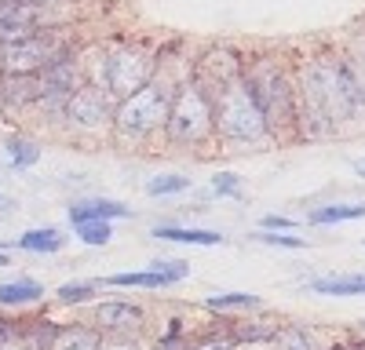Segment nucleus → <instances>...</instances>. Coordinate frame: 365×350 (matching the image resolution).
<instances>
[{"label": "nucleus", "instance_id": "nucleus-29", "mask_svg": "<svg viewBox=\"0 0 365 350\" xmlns=\"http://www.w3.org/2000/svg\"><path fill=\"white\" fill-rule=\"evenodd\" d=\"M99 350H139V343H135V339H128V336H110Z\"/></svg>", "mask_w": 365, "mask_h": 350}, {"label": "nucleus", "instance_id": "nucleus-22", "mask_svg": "<svg viewBox=\"0 0 365 350\" xmlns=\"http://www.w3.org/2000/svg\"><path fill=\"white\" fill-rule=\"evenodd\" d=\"M4 157L11 161V168H34L41 161V146L26 135H11L4 142Z\"/></svg>", "mask_w": 365, "mask_h": 350}, {"label": "nucleus", "instance_id": "nucleus-24", "mask_svg": "<svg viewBox=\"0 0 365 350\" xmlns=\"http://www.w3.org/2000/svg\"><path fill=\"white\" fill-rule=\"evenodd\" d=\"M190 190V175H154L146 183V193L150 197H165V193H182Z\"/></svg>", "mask_w": 365, "mask_h": 350}, {"label": "nucleus", "instance_id": "nucleus-1", "mask_svg": "<svg viewBox=\"0 0 365 350\" xmlns=\"http://www.w3.org/2000/svg\"><path fill=\"white\" fill-rule=\"evenodd\" d=\"M365 117V92L351 58L318 55L296 80V121L307 135H332L340 124Z\"/></svg>", "mask_w": 365, "mask_h": 350}, {"label": "nucleus", "instance_id": "nucleus-34", "mask_svg": "<svg viewBox=\"0 0 365 350\" xmlns=\"http://www.w3.org/2000/svg\"><path fill=\"white\" fill-rule=\"evenodd\" d=\"M358 171H361V175H365V161H361V164H358Z\"/></svg>", "mask_w": 365, "mask_h": 350}, {"label": "nucleus", "instance_id": "nucleus-31", "mask_svg": "<svg viewBox=\"0 0 365 350\" xmlns=\"http://www.w3.org/2000/svg\"><path fill=\"white\" fill-rule=\"evenodd\" d=\"M22 4H34V8H44V11H55V8H66L70 0H22Z\"/></svg>", "mask_w": 365, "mask_h": 350}, {"label": "nucleus", "instance_id": "nucleus-5", "mask_svg": "<svg viewBox=\"0 0 365 350\" xmlns=\"http://www.w3.org/2000/svg\"><path fill=\"white\" fill-rule=\"evenodd\" d=\"M165 135L175 146H201L216 135L212 124V102L205 99V92L187 80L172 92V106H168V121H165Z\"/></svg>", "mask_w": 365, "mask_h": 350}, {"label": "nucleus", "instance_id": "nucleus-4", "mask_svg": "<svg viewBox=\"0 0 365 350\" xmlns=\"http://www.w3.org/2000/svg\"><path fill=\"white\" fill-rule=\"evenodd\" d=\"M212 124L227 142H259L267 139V121L256 106V99L249 95L245 80L227 84L223 92L212 99Z\"/></svg>", "mask_w": 365, "mask_h": 350}, {"label": "nucleus", "instance_id": "nucleus-26", "mask_svg": "<svg viewBox=\"0 0 365 350\" xmlns=\"http://www.w3.org/2000/svg\"><path fill=\"white\" fill-rule=\"evenodd\" d=\"M96 281H70V285H63L58 288V303H88V299H96Z\"/></svg>", "mask_w": 365, "mask_h": 350}, {"label": "nucleus", "instance_id": "nucleus-9", "mask_svg": "<svg viewBox=\"0 0 365 350\" xmlns=\"http://www.w3.org/2000/svg\"><path fill=\"white\" fill-rule=\"evenodd\" d=\"M41 29H55V15L22 0H0V44H11L19 37L41 33Z\"/></svg>", "mask_w": 365, "mask_h": 350}, {"label": "nucleus", "instance_id": "nucleus-17", "mask_svg": "<svg viewBox=\"0 0 365 350\" xmlns=\"http://www.w3.org/2000/svg\"><path fill=\"white\" fill-rule=\"evenodd\" d=\"M66 238L58 233L55 226H44V230H26L22 238H19V248L22 252H41V255H55V252H63Z\"/></svg>", "mask_w": 365, "mask_h": 350}, {"label": "nucleus", "instance_id": "nucleus-20", "mask_svg": "<svg viewBox=\"0 0 365 350\" xmlns=\"http://www.w3.org/2000/svg\"><path fill=\"white\" fill-rule=\"evenodd\" d=\"M314 226H329V223H351V219H365V201L358 204H325L307 216Z\"/></svg>", "mask_w": 365, "mask_h": 350}, {"label": "nucleus", "instance_id": "nucleus-13", "mask_svg": "<svg viewBox=\"0 0 365 350\" xmlns=\"http://www.w3.org/2000/svg\"><path fill=\"white\" fill-rule=\"evenodd\" d=\"M311 292L322 296H365V270L361 274H329V277H314Z\"/></svg>", "mask_w": 365, "mask_h": 350}, {"label": "nucleus", "instance_id": "nucleus-35", "mask_svg": "<svg viewBox=\"0 0 365 350\" xmlns=\"http://www.w3.org/2000/svg\"><path fill=\"white\" fill-rule=\"evenodd\" d=\"M0 201H4V197H0Z\"/></svg>", "mask_w": 365, "mask_h": 350}, {"label": "nucleus", "instance_id": "nucleus-28", "mask_svg": "<svg viewBox=\"0 0 365 350\" xmlns=\"http://www.w3.org/2000/svg\"><path fill=\"white\" fill-rule=\"evenodd\" d=\"M263 245H282V248H303L307 241L303 238H289V233H256Z\"/></svg>", "mask_w": 365, "mask_h": 350}, {"label": "nucleus", "instance_id": "nucleus-14", "mask_svg": "<svg viewBox=\"0 0 365 350\" xmlns=\"http://www.w3.org/2000/svg\"><path fill=\"white\" fill-rule=\"evenodd\" d=\"M44 296V285L34 277H15L0 285V307H29Z\"/></svg>", "mask_w": 365, "mask_h": 350}, {"label": "nucleus", "instance_id": "nucleus-3", "mask_svg": "<svg viewBox=\"0 0 365 350\" xmlns=\"http://www.w3.org/2000/svg\"><path fill=\"white\" fill-rule=\"evenodd\" d=\"M172 92H175V88H168L161 77H154L150 84H143L135 95L120 99L113 106V132H117V139L143 142V139H150L154 132H161L165 121H168Z\"/></svg>", "mask_w": 365, "mask_h": 350}, {"label": "nucleus", "instance_id": "nucleus-25", "mask_svg": "<svg viewBox=\"0 0 365 350\" xmlns=\"http://www.w3.org/2000/svg\"><path fill=\"white\" fill-rule=\"evenodd\" d=\"M77 238L84 245H110L113 230H110L106 219H88V223H77Z\"/></svg>", "mask_w": 365, "mask_h": 350}, {"label": "nucleus", "instance_id": "nucleus-2", "mask_svg": "<svg viewBox=\"0 0 365 350\" xmlns=\"http://www.w3.org/2000/svg\"><path fill=\"white\" fill-rule=\"evenodd\" d=\"M241 80H245L249 95L256 99L267 132H282L296 121V80L285 70L282 58L274 55H259L241 70Z\"/></svg>", "mask_w": 365, "mask_h": 350}, {"label": "nucleus", "instance_id": "nucleus-21", "mask_svg": "<svg viewBox=\"0 0 365 350\" xmlns=\"http://www.w3.org/2000/svg\"><path fill=\"white\" fill-rule=\"evenodd\" d=\"M106 285H117V288H168L172 277L161 274V270H128V274L106 277Z\"/></svg>", "mask_w": 365, "mask_h": 350}, {"label": "nucleus", "instance_id": "nucleus-33", "mask_svg": "<svg viewBox=\"0 0 365 350\" xmlns=\"http://www.w3.org/2000/svg\"><path fill=\"white\" fill-rule=\"evenodd\" d=\"M8 329H11V321H4V317H0V336H4Z\"/></svg>", "mask_w": 365, "mask_h": 350}, {"label": "nucleus", "instance_id": "nucleus-6", "mask_svg": "<svg viewBox=\"0 0 365 350\" xmlns=\"http://www.w3.org/2000/svg\"><path fill=\"white\" fill-rule=\"evenodd\" d=\"M99 73H103V84L99 88H106V95L128 99V95L139 92L143 84L154 80L158 63L146 51H139V48H113L110 55H103Z\"/></svg>", "mask_w": 365, "mask_h": 350}, {"label": "nucleus", "instance_id": "nucleus-18", "mask_svg": "<svg viewBox=\"0 0 365 350\" xmlns=\"http://www.w3.org/2000/svg\"><path fill=\"white\" fill-rule=\"evenodd\" d=\"M270 346L274 350H318V339H314L311 329H303V325H285V329H274Z\"/></svg>", "mask_w": 365, "mask_h": 350}, {"label": "nucleus", "instance_id": "nucleus-8", "mask_svg": "<svg viewBox=\"0 0 365 350\" xmlns=\"http://www.w3.org/2000/svg\"><path fill=\"white\" fill-rule=\"evenodd\" d=\"M63 117L81 132H99V128L113 124V102L106 95V88L77 84L70 92V99H66V106H63Z\"/></svg>", "mask_w": 365, "mask_h": 350}, {"label": "nucleus", "instance_id": "nucleus-19", "mask_svg": "<svg viewBox=\"0 0 365 350\" xmlns=\"http://www.w3.org/2000/svg\"><path fill=\"white\" fill-rule=\"evenodd\" d=\"M103 339L96 329H84V325H73V329H63L55 336L51 350H99Z\"/></svg>", "mask_w": 365, "mask_h": 350}, {"label": "nucleus", "instance_id": "nucleus-32", "mask_svg": "<svg viewBox=\"0 0 365 350\" xmlns=\"http://www.w3.org/2000/svg\"><path fill=\"white\" fill-rule=\"evenodd\" d=\"M197 350H234V339H208V343H201Z\"/></svg>", "mask_w": 365, "mask_h": 350}, {"label": "nucleus", "instance_id": "nucleus-15", "mask_svg": "<svg viewBox=\"0 0 365 350\" xmlns=\"http://www.w3.org/2000/svg\"><path fill=\"white\" fill-rule=\"evenodd\" d=\"M51 325H37V329H26V325H11L4 336H0V350H48L44 346V332Z\"/></svg>", "mask_w": 365, "mask_h": 350}, {"label": "nucleus", "instance_id": "nucleus-11", "mask_svg": "<svg viewBox=\"0 0 365 350\" xmlns=\"http://www.w3.org/2000/svg\"><path fill=\"white\" fill-rule=\"evenodd\" d=\"M96 325H99L103 332H110V336H132V332L143 325V310L132 307V303L110 299V303H99V307H96Z\"/></svg>", "mask_w": 365, "mask_h": 350}, {"label": "nucleus", "instance_id": "nucleus-30", "mask_svg": "<svg viewBox=\"0 0 365 350\" xmlns=\"http://www.w3.org/2000/svg\"><path fill=\"white\" fill-rule=\"evenodd\" d=\"M263 230H292L296 223L292 219H285V216H263V223H259Z\"/></svg>", "mask_w": 365, "mask_h": 350}, {"label": "nucleus", "instance_id": "nucleus-10", "mask_svg": "<svg viewBox=\"0 0 365 350\" xmlns=\"http://www.w3.org/2000/svg\"><path fill=\"white\" fill-rule=\"evenodd\" d=\"M41 77L37 73H0V106L4 110H26L41 99Z\"/></svg>", "mask_w": 365, "mask_h": 350}, {"label": "nucleus", "instance_id": "nucleus-27", "mask_svg": "<svg viewBox=\"0 0 365 350\" xmlns=\"http://www.w3.org/2000/svg\"><path fill=\"white\" fill-rule=\"evenodd\" d=\"M212 190H216L220 197H234V193L241 190V179H237L234 171H220L216 179H212Z\"/></svg>", "mask_w": 365, "mask_h": 350}, {"label": "nucleus", "instance_id": "nucleus-16", "mask_svg": "<svg viewBox=\"0 0 365 350\" xmlns=\"http://www.w3.org/2000/svg\"><path fill=\"white\" fill-rule=\"evenodd\" d=\"M158 241H179V245H223V233L216 230H190V226H158Z\"/></svg>", "mask_w": 365, "mask_h": 350}, {"label": "nucleus", "instance_id": "nucleus-23", "mask_svg": "<svg viewBox=\"0 0 365 350\" xmlns=\"http://www.w3.org/2000/svg\"><path fill=\"white\" fill-rule=\"evenodd\" d=\"M208 310H237V307H259V296L252 292H220V296L205 299Z\"/></svg>", "mask_w": 365, "mask_h": 350}, {"label": "nucleus", "instance_id": "nucleus-12", "mask_svg": "<svg viewBox=\"0 0 365 350\" xmlns=\"http://www.w3.org/2000/svg\"><path fill=\"white\" fill-rule=\"evenodd\" d=\"M125 216H132V208L128 204H120V201H81V204H70V223L77 226V223H88V219H125Z\"/></svg>", "mask_w": 365, "mask_h": 350}, {"label": "nucleus", "instance_id": "nucleus-7", "mask_svg": "<svg viewBox=\"0 0 365 350\" xmlns=\"http://www.w3.org/2000/svg\"><path fill=\"white\" fill-rule=\"evenodd\" d=\"M63 51H66V44L55 37V29H41V33L0 44V73H41Z\"/></svg>", "mask_w": 365, "mask_h": 350}]
</instances>
